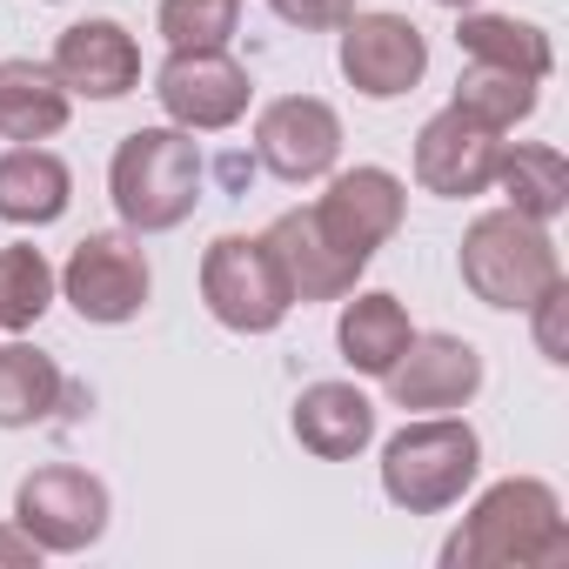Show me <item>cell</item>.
I'll return each instance as SVG.
<instances>
[{
    "label": "cell",
    "mask_w": 569,
    "mask_h": 569,
    "mask_svg": "<svg viewBox=\"0 0 569 569\" xmlns=\"http://www.w3.org/2000/svg\"><path fill=\"white\" fill-rule=\"evenodd\" d=\"M74 94L48 61H0V141H54L68 128Z\"/></svg>",
    "instance_id": "cell-19"
},
{
    "label": "cell",
    "mask_w": 569,
    "mask_h": 569,
    "mask_svg": "<svg viewBox=\"0 0 569 569\" xmlns=\"http://www.w3.org/2000/svg\"><path fill=\"white\" fill-rule=\"evenodd\" d=\"M496 188H502V201H509L516 214H529V221L549 228V221L569 208V161H562V148L516 141V148L496 154Z\"/></svg>",
    "instance_id": "cell-21"
},
{
    "label": "cell",
    "mask_w": 569,
    "mask_h": 569,
    "mask_svg": "<svg viewBox=\"0 0 569 569\" xmlns=\"http://www.w3.org/2000/svg\"><path fill=\"white\" fill-rule=\"evenodd\" d=\"M296 442L322 462H356L369 442H376V402L356 389V382H309L296 396V416H289Z\"/></svg>",
    "instance_id": "cell-16"
},
{
    "label": "cell",
    "mask_w": 569,
    "mask_h": 569,
    "mask_svg": "<svg viewBox=\"0 0 569 569\" xmlns=\"http://www.w3.org/2000/svg\"><path fill=\"white\" fill-rule=\"evenodd\" d=\"M254 161L274 174V181H322L336 174L342 161V114L322 101V94H281L254 114Z\"/></svg>",
    "instance_id": "cell-10"
},
{
    "label": "cell",
    "mask_w": 569,
    "mask_h": 569,
    "mask_svg": "<svg viewBox=\"0 0 569 569\" xmlns=\"http://www.w3.org/2000/svg\"><path fill=\"white\" fill-rule=\"evenodd\" d=\"M161 34L168 48H228L234 21H241V0H161Z\"/></svg>",
    "instance_id": "cell-25"
},
{
    "label": "cell",
    "mask_w": 569,
    "mask_h": 569,
    "mask_svg": "<svg viewBox=\"0 0 569 569\" xmlns=\"http://www.w3.org/2000/svg\"><path fill=\"white\" fill-rule=\"evenodd\" d=\"M496 154H502L496 128H482L462 108H442L416 134V181L429 194H442V201H469V194L496 188Z\"/></svg>",
    "instance_id": "cell-12"
},
{
    "label": "cell",
    "mask_w": 569,
    "mask_h": 569,
    "mask_svg": "<svg viewBox=\"0 0 569 569\" xmlns=\"http://www.w3.org/2000/svg\"><path fill=\"white\" fill-rule=\"evenodd\" d=\"M522 316H536V349H542V362H569V281H549V289L522 309Z\"/></svg>",
    "instance_id": "cell-26"
},
{
    "label": "cell",
    "mask_w": 569,
    "mask_h": 569,
    "mask_svg": "<svg viewBox=\"0 0 569 569\" xmlns=\"http://www.w3.org/2000/svg\"><path fill=\"white\" fill-rule=\"evenodd\" d=\"M402 208H409L402 174H389V168H342V174H329V194L316 201V221L329 228L336 248H349V254L369 268L376 248L396 241Z\"/></svg>",
    "instance_id": "cell-11"
},
{
    "label": "cell",
    "mask_w": 569,
    "mask_h": 569,
    "mask_svg": "<svg viewBox=\"0 0 569 569\" xmlns=\"http://www.w3.org/2000/svg\"><path fill=\"white\" fill-rule=\"evenodd\" d=\"M536 88H542V81H529V74H509V68H489V61H462L449 108H462V114H476L482 128L509 134V128H522V121L536 114V101H542Z\"/></svg>",
    "instance_id": "cell-23"
},
{
    "label": "cell",
    "mask_w": 569,
    "mask_h": 569,
    "mask_svg": "<svg viewBox=\"0 0 569 569\" xmlns=\"http://www.w3.org/2000/svg\"><path fill=\"white\" fill-rule=\"evenodd\" d=\"M261 241H268V254H274V268H281V281H289L296 302H342V296H356L362 261L329 241V228L316 221V208L274 214Z\"/></svg>",
    "instance_id": "cell-14"
},
{
    "label": "cell",
    "mask_w": 569,
    "mask_h": 569,
    "mask_svg": "<svg viewBox=\"0 0 569 569\" xmlns=\"http://www.w3.org/2000/svg\"><path fill=\"white\" fill-rule=\"evenodd\" d=\"M154 101L188 134H228L248 114L254 81L228 48H168L161 74H154Z\"/></svg>",
    "instance_id": "cell-7"
},
{
    "label": "cell",
    "mask_w": 569,
    "mask_h": 569,
    "mask_svg": "<svg viewBox=\"0 0 569 569\" xmlns=\"http://www.w3.org/2000/svg\"><path fill=\"white\" fill-rule=\"evenodd\" d=\"M569 562V516L542 476H509L476 496L442 542V569H556Z\"/></svg>",
    "instance_id": "cell-1"
},
{
    "label": "cell",
    "mask_w": 569,
    "mask_h": 569,
    "mask_svg": "<svg viewBox=\"0 0 569 569\" xmlns=\"http://www.w3.org/2000/svg\"><path fill=\"white\" fill-rule=\"evenodd\" d=\"M382 389H389L396 409L442 416V409L476 402V389H482V356H476V342H462V336H409V349L396 356V369L382 376Z\"/></svg>",
    "instance_id": "cell-13"
},
{
    "label": "cell",
    "mask_w": 569,
    "mask_h": 569,
    "mask_svg": "<svg viewBox=\"0 0 569 569\" xmlns=\"http://www.w3.org/2000/svg\"><path fill=\"white\" fill-rule=\"evenodd\" d=\"M54 81L81 101H121L141 88V48L121 21H74L54 41Z\"/></svg>",
    "instance_id": "cell-15"
},
{
    "label": "cell",
    "mask_w": 569,
    "mask_h": 569,
    "mask_svg": "<svg viewBox=\"0 0 569 569\" xmlns=\"http://www.w3.org/2000/svg\"><path fill=\"white\" fill-rule=\"evenodd\" d=\"M61 369L54 356L28 349V342H0V429H34L61 409Z\"/></svg>",
    "instance_id": "cell-22"
},
{
    "label": "cell",
    "mask_w": 569,
    "mask_h": 569,
    "mask_svg": "<svg viewBox=\"0 0 569 569\" xmlns=\"http://www.w3.org/2000/svg\"><path fill=\"white\" fill-rule=\"evenodd\" d=\"M54 289H61V268L34 241H8V248H0V329H8V336L34 329L54 309Z\"/></svg>",
    "instance_id": "cell-24"
},
{
    "label": "cell",
    "mask_w": 569,
    "mask_h": 569,
    "mask_svg": "<svg viewBox=\"0 0 569 569\" xmlns=\"http://www.w3.org/2000/svg\"><path fill=\"white\" fill-rule=\"evenodd\" d=\"M201 302L234 336H274L281 322H289V309H296L289 281H281V268H274L261 234H214L208 241V254H201Z\"/></svg>",
    "instance_id": "cell-5"
},
{
    "label": "cell",
    "mask_w": 569,
    "mask_h": 569,
    "mask_svg": "<svg viewBox=\"0 0 569 569\" xmlns=\"http://www.w3.org/2000/svg\"><path fill=\"white\" fill-rule=\"evenodd\" d=\"M108 194L128 234H168L201 201V148L188 128H134L108 161Z\"/></svg>",
    "instance_id": "cell-2"
},
{
    "label": "cell",
    "mask_w": 569,
    "mask_h": 569,
    "mask_svg": "<svg viewBox=\"0 0 569 569\" xmlns=\"http://www.w3.org/2000/svg\"><path fill=\"white\" fill-rule=\"evenodd\" d=\"M456 48H462V61H489V68H509V74H529V81H549V68H556L549 34H542L536 21H516V14L462 8Z\"/></svg>",
    "instance_id": "cell-20"
},
{
    "label": "cell",
    "mask_w": 569,
    "mask_h": 569,
    "mask_svg": "<svg viewBox=\"0 0 569 569\" xmlns=\"http://www.w3.org/2000/svg\"><path fill=\"white\" fill-rule=\"evenodd\" d=\"M409 336H416V322H409V309L389 296V289H369V296H342V316H336V349H342V362L356 369V376H369V382H382L389 369H396V356L409 349Z\"/></svg>",
    "instance_id": "cell-18"
},
{
    "label": "cell",
    "mask_w": 569,
    "mask_h": 569,
    "mask_svg": "<svg viewBox=\"0 0 569 569\" xmlns=\"http://www.w3.org/2000/svg\"><path fill=\"white\" fill-rule=\"evenodd\" d=\"M456 268H462V289L482 309H509V316H522L549 281H562V254H556L549 228L516 214V208L476 214L462 248H456Z\"/></svg>",
    "instance_id": "cell-4"
},
{
    "label": "cell",
    "mask_w": 569,
    "mask_h": 569,
    "mask_svg": "<svg viewBox=\"0 0 569 569\" xmlns=\"http://www.w3.org/2000/svg\"><path fill=\"white\" fill-rule=\"evenodd\" d=\"M436 8H449V14H462V8H476V0H436Z\"/></svg>",
    "instance_id": "cell-29"
},
{
    "label": "cell",
    "mask_w": 569,
    "mask_h": 569,
    "mask_svg": "<svg viewBox=\"0 0 569 569\" xmlns=\"http://www.w3.org/2000/svg\"><path fill=\"white\" fill-rule=\"evenodd\" d=\"M68 201H74V174L54 148L14 141L0 154V221L8 228H48L68 214Z\"/></svg>",
    "instance_id": "cell-17"
},
{
    "label": "cell",
    "mask_w": 569,
    "mask_h": 569,
    "mask_svg": "<svg viewBox=\"0 0 569 569\" xmlns=\"http://www.w3.org/2000/svg\"><path fill=\"white\" fill-rule=\"evenodd\" d=\"M268 8L289 28H302V34H336L356 14V0H268Z\"/></svg>",
    "instance_id": "cell-27"
},
{
    "label": "cell",
    "mask_w": 569,
    "mask_h": 569,
    "mask_svg": "<svg viewBox=\"0 0 569 569\" xmlns=\"http://www.w3.org/2000/svg\"><path fill=\"white\" fill-rule=\"evenodd\" d=\"M28 562H41V542L21 522H0V569H28Z\"/></svg>",
    "instance_id": "cell-28"
},
{
    "label": "cell",
    "mask_w": 569,
    "mask_h": 569,
    "mask_svg": "<svg viewBox=\"0 0 569 569\" xmlns=\"http://www.w3.org/2000/svg\"><path fill=\"white\" fill-rule=\"evenodd\" d=\"M108 482L74 469V462H48L34 476H21L14 489V522L41 542V556H81L108 536Z\"/></svg>",
    "instance_id": "cell-6"
},
{
    "label": "cell",
    "mask_w": 569,
    "mask_h": 569,
    "mask_svg": "<svg viewBox=\"0 0 569 569\" xmlns=\"http://www.w3.org/2000/svg\"><path fill=\"white\" fill-rule=\"evenodd\" d=\"M482 476V436L462 422V416H422V422H402L389 442H382V496L402 509V516H442L456 509Z\"/></svg>",
    "instance_id": "cell-3"
},
{
    "label": "cell",
    "mask_w": 569,
    "mask_h": 569,
    "mask_svg": "<svg viewBox=\"0 0 569 569\" xmlns=\"http://www.w3.org/2000/svg\"><path fill=\"white\" fill-rule=\"evenodd\" d=\"M336 34H342V54H336L342 61V81L362 101H402L429 74V41H422V28L409 14H389V8L362 14L356 8Z\"/></svg>",
    "instance_id": "cell-9"
},
{
    "label": "cell",
    "mask_w": 569,
    "mask_h": 569,
    "mask_svg": "<svg viewBox=\"0 0 569 569\" xmlns=\"http://www.w3.org/2000/svg\"><path fill=\"white\" fill-rule=\"evenodd\" d=\"M148 289H154V268L141 254L134 234H88L74 241L68 268H61V296L81 322L94 329H121L148 309Z\"/></svg>",
    "instance_id": "cell-8"
}]
</instances>
